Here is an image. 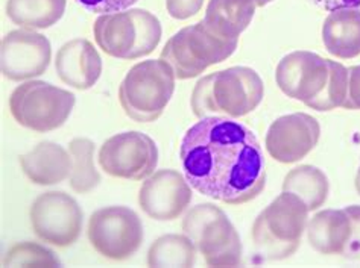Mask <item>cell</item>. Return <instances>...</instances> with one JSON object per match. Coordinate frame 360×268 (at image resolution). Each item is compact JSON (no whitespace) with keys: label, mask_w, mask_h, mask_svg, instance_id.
I'll list each match as a JSON object with an SVG mask.
<instances>
[{"label":"cell","mask_w":360,"mask_h":268,"mask_svg":"<svg viewBox=\"0 0 360 268\" xmlns=\"http://www.w3.org/2000/svg\"><path fill=\"white\" fill-rule=\"evenodd\" d=\"M322 43L330 55L353 60L360 55V9H336L322 25Z\"/></svg>","instance_id":"obj_20"},{"label":"cell","mask_w":360,"mask_h":268,"mask_svg":"<svg viewBox=\"0 0 360 268\" xmlns=\"http://www.w3.org/2000/svg\"><path fill=\"white\" fill-rule=\"evenodd\" d=\"M68 0H8L6 15L25 29H47L65 13Z\"/></svg>","instance_id":"obj_21"},{"label":"cell","mask_w":360,"mask_h":268,"mask_svg":"<svg viewBox=\"0 0 360 268\" xmlns=\"http://www.w3.org/2000/svg\"><path fill=\"white\" fill-rule=\"evenodd\" d=\"M20 166L32 184L51 187L70 177L72 156L69 150L52 141H41L20 156Z\"/></svg>","instance_id":"obj_17"},{"label":"cell","mask_w":360,"mask_h":268,"mask_svg":"<svg viewBox=\"0 0 360 268\" xmlns=\"http://www.w3.org/2000/svg\"><path fill=\"white\" fill-rule=\"evenodd\" d=\"M257 4L254 0H210L202 23L225 41H239L252 22Z\"/></svg>","instance_id":"obj_19"},{"label":"cell","mask_w":360,"mask_h":268,"mask_svg":"<svg viewBox=\"0 0 360 268\" xmlns=\"http://www.w3.org/2000/svg\"><path fill=\"white\" fill-rule=\"evenodd\" d=\"M4 267H58V257L49 248L35 243L14 244L5 253Z\"/></svg>","instance_id":"obj_25"},{"label":"cell","mask_w":360,"mask_h":268,"mask_svg":"<svg viewBox=\"0 0 360 268\" xmlns=\"http://www.w3.org/2000/svg\"><path fill=\"white\" fill-rule=\"evenodd\" d=\"M347 214L352 220V235H349L345 250L342 253L347 260H360V205H352L345 208Z\"/></svg>","instance_id":"obj_26"},{"label":"cell","mask_w":360,"mask_h":268,"mask_svg":"<svg viewBox=\"0 0 360 268\" xmlns=\"http://www.w3.org/2000/svg\"><path fill=\"white\" fill-rule=\"evenodd\" d=\"M283 191L297 194L307 205L309 210H316L327 202L330 184L328 177L321 168L302 164L292 168L284 176Z\"/></svg>","instance_id":"obj_22"},{"label":"cell","mask_w":360,"mask_h":268,"mask_svg":"<svg viewBox=\"0 0 360 268\" xmlns=\"http://www.w3.org/2000/svg\"><path fill=\"white\" fill-rule=\"evenodd\" d=\"M77 2L94 14H112L127 11L139 0H77Z\"/></svg>","instance_id":"obj_27"},{"label":"cell","mask_w":360,"mask_h":268,"mask_svg":"<svg viewBox=\"0 0 360 268\" xmlns=\"http://www.w3.org/2000/svg\"><path fill=\"white\" fill-rule=\"evenodd\" d=\"M183 231L210 267H236L242 261L239 232L224 210L213 203L193 206L183 220Z\"/></svg>","instance_id":"obj_6"},{"label":"cell","mask_w":360,"mask_h":268,"mask_svg":"<svg viewBox=\"0 0 360 268\" xmlns=\"http://www.w3.org/2000/svg\"><path fill=\"white\" fill-rule=\"evenodd\" d=\"M331 67V60L322 58L314 52L297 51L278 62L276 81L288 98L316 109L330 83Z\"/></svg>","instance_id":"obj_12"},{"label":"cell","mask_w":360,"mask_h":268,"mask_svg":"<svg viewBox=\"0 0 360 268\" xmlns=\"http://www.w3.org/2000/svg\"><path fill=\"white\" fill-rule=\"evenodd\" d=\"M307 241L321 255H342L352 235V220L345 209H324L310 218Z\"/></svg>","instance_id":"obj_18"},{"label":"cell","mask_w":360,"mask_h":268,"mask_svg":"<svg viewBox=\"0 0 360 268\" xmlns=\"http://www.w3.org/2000/svg\"><path fill=\"white\" fill-rule=\"evenodd\" d=\"M52 49L47 38L32 29L8 32L0 46V67L5 78L14 82L44 74L51 64Z\"/></svg>","instance_id":"obj_13"},{"label":"cell","mask_w":360,"mask_h":268,"mask_svg":"<svg viewBox=\"0 0 360 268\" xmlns=\"http://www.w3.org/2000/svg\"><path fill=\"white\" fill-rule=\"evenodd\" d=\"M87 235L91 247L111 261H127L143 243V225L127 206H107L93 213Z\"/></svg>","instance_id":"obj_9"},{"label":"cell","mask_w":360,"mask_h":268,"mask_svg":"<svg viewBox=\"0 0 360 268\" xmlns=\"http://www.w3.org/2000/svg\"><path fill=\"white\" fill-rule=\"evenodd\" d=\"M192 202L191 184L179 171L158 170L145 179L139 193V205L157 222H174Z\"/></svg>","instance_id":"obj_14"},{"label":"cell","mask_w":360,"mask_h":268,"mask_svg":"<svg viewBox=\"0 0 360 268\" xmlns=\"http://www.w3.org/2000/svg\"><path fill=\"white\" fill-rule=\"evenodd\" d=\"M55 69L60 79L79 91L91 88L102 74V58L89 40L77 38L61 46Z\"/></svg>","instance_id":"obj_16"},{"label":"cell","mask_w":360,"mask_h":268,"mask_svg":"<svg viewBox=\"0 0 360 268\" xmlns=\"http://www.w3.org/2000/svg\"><path fill=\"white\" fill-rule=\"evenodd\" d=\"M175 79L174 69L161 58L136 64L120 83L122 109L137 123L158 120L172 99Z\"/></svg>","instance_id":"obj_5"},{"label":"cell","mask_w":360,"mask_h":268,"mask_svg":"<svg viewBox=\"0 0 360 268\" xmlns=\"http://www.w3.org/2000/svg\"><path fill=\"white\" fill-rule=\"evenodd\" d=\"M264 95V83L250 67H230L204 76L192 91L191 107L198 119L224 114L239 119L259 107Z\"/></svg>","instance_id":"obj_2"},{"label":"cell","mask_w":360,"mask_h":268,"mask_svg":"<svg viewBox=\"0 0 360 268\" xmlns=\"http://www.w3.org/2000/svg\"><path fill=\"white\" fill-rule=\"evenodd\" d=\"M238 41H225L200 22L183 27L166 43L160 58L172 67L178 79L186 81L202 74L208 67L229 60Z\"/></svg>","instance_id":"obj_7"},{"label":"cell","mask_w":360,"mask_h":268,"mask_svg":"<svg viewBox=\"0 0 360 268\" xmlns=\"http://www.w3.org/2000/svg\"><path fill=\"white\" fill-rule=\"evenodd\" d=\"M309 208L297 196L283 193L264 208L252 225V241L264 261L288 260L298 250L309 223Z\"/></svg>","instance_id":"obj_3"},{"label":"cell","mask_w":360,"mask_h":268,"mask_svg":"<svg viewBox=\"0 0 360 268\" xmlns=\"http://www.w3.org/2000/svg\"><path fill=\"white\" fill-rule=\"evenodd\" d=\"M342 108L360 109V65L348 69V93Z\"/></svg>","instance_id":"obj_29"},{"label":"cell","mask_w":360,"mask_h":268,"mask_svg":"<svg viewBox=\"0 0 360 268\" xmlns=\"http://www.w3.org/2000/svg\"><path fill=\"white\" fill-rule=\"evenodd\" d=\"M198 247L186 234H169L157 238L149 247V267H193Z\"/></svg>","instance_id":"obj_23"},{"label":"cell","mask_w":360,"mask_h":268,"mask_svg":"<svg viewBox=\"0 0 360 268\" xmlns=\"http://www.w3.org/2000/svg\"><path fill=\"white\" fill-rule=\"evenodd\" d=\"M77 103L75 94L44 81H27L9 98V111L20 126L51 132L69 120Z\"/></svg>","instance_id":"obj_8"},{"label":"cell","mask_w":360,"mask_h":268,"mask_svg":"<svg viewBox=\"0 0 360 268\" xmlns=\"http://www.w3.org/2000/svg\"><path fill=\"white\" fill-rule=\"evenodd\" d=\"M34 234L55 247H70L78 241L84 214L77 200L64 191H47L34 200L30 210Z\"/></svg>","instance_id":"obj_10"},{"label":"cell","mask_w":360,"mask_h":268,"mask_svg":"<svg viewBox=\"0 0 360 268\" xmlns=\"http://www.w3.org/2000/svg\"><path fill=\"white\" fill-rule=\"evenodd\" d=\"M98 161L101 168L112 177L143 180L157 168L158 149L155 141L143 132H122L103 142Z\"/></svg>","instance_id":"obj_11"},{"label":"cell","mask_w":360,"mask_h":268,"mask_svg":"<svg viewBox=\"0 0 360 268\" xmlns=\"http://www.w3.org/2000/svg\"><path fill=\"white\" fill-rule=\"evenodd\" d=\"M94 142L89 138H73L69 142L72 156L70 188L78 194H87L101 182V173L94 166Z\"/></svg>","instance_id":"obj_24"},{"label":"cell","mask_w":360,"mask_h":268,"mask_svg":"<svg viewBox=\"0 0 360 268\" xmlns=\"http://www.w3.org/2000/svg\"><path fill=\"white\" fill-rule=\"evenodd\" d=\"M319 137V121L309 114L295 112L271 124L264 145L274 159L281 164H293L316 147Z\"/></svg>","instance_id":"obj_15"},{"label":"cell","mask_w":360,"mask_h":268,"mask_svg":"<svg viewBox=\"0 0 360 268\" xmlns=\"http://www.w3.org/2000/svg\"><path fill=\"white\" fill-rule=\"evenodd\" d=\"M204 0H166V8L170 17L176 20H187L201 11Z\"/></svg>","instance_id":"obj_28"},{"label":"cell","mask_w":360,"mask_h":268,"mask_svg":"<svg viewBox=\"0 0 360 268\" xmlns=\"http://www.w3.org/2000/svg\"><path fill=\"white\" fill-rule=\"evenodd\" d=\"M255 4H257V6H266L268 4H271L272 0H254Z\"/></svg>","instance_id":"obj_32"},{"label":"cell","mask_w":360,"mask_h":268,"mask_svg":"<svg viewBox=\"0 0 360 268\" xmlns=\"http://www.w3.org/2000/svg\"><path fill=\"white\" fill-rule=\"evenodd\" d=\"M319 8L326 9V11H336V9H360V0H311Z\"/></svg>","instance_id":"obj_30"},{"label":"cell","mask_w":360,"mask_h":268,"mask_svg":"<svg viewBox=\"0 0 360 268\" xmlns=\"http://www.w3.org/2000/svg\"><path fill=\"white\" fill-rule=\"evenodd\" d=\"M354 184H356V189H357V193H359V196H360V167H359V170H357V175H356V180H354Z\"/></svg>","instance_id":"obj_31"},{"label":"cell","mask_w":360,"mask_h":268,"mask_svg":"<svg viewBox=\"0 0 360 268\" xmlns=\"http://www.w3.org/2000/svg\"><path fill=\"white\" fill-rule=\"evenodd\" d=\"M179 156L191 187L217 202L245 205L266 187L257 137L230 117L200 119L183 137Z\"/></svg>","instance_id":"obj_1"},{"label":"cell","mask_w":360,"mask_h":268,"mask_svg":"<svg viewBox=\"0 0 360 268\" xmlns=\"http://www.w3.org/2000/svg\"><path fill=\"white\" fill-rule=\"evenodd\" d=\"M94 40L117 60H139L153 53L161 40L158 18L146 9L101 14L93 26Z\"/></svg>","instance_id":"obj_4"}]
</instances>
